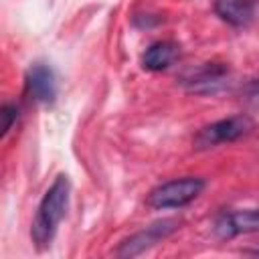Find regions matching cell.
<instances>
[{
  "label": "cell",
  "mask_w": 259,
  "mask_h": 259,
  "mask_svg": "<svg viewBox=\"0 0 259 259\" xmlns=\"http://www.w3.org/2000/svg\"><path fill=\"white\" fill-rule=\"evenodd\" d=\"M69 196H71V182L67 174H59L49 190L42 194L36 214L30 225V239L38 249H45L51 245L61 221L67 214L69 208Z\"/></svg>",
  "instance_id": "obj_1"
},
{
  "label": "cell",
  "mask_w": 259,
  "mask_h": 259,
  "mask_svg": "<svg viewBox=\"0 0 259 259\" xmlns=\"http://www.w3.org/2000/svg\"><path fill=\"white\" fill-rule=\"evenodd\" d=\"M204 190V180L196 176H184V178H174L168 180L160 186H156L148 194V206L156 210H166V208H182L190 204L194 198L200 196Z\"/></svg>",
  "instance_id": "obj_2"
},
{
  "label": "cell",
  "mask_w": 259,
  "mask_h": 259,
  "mask_svg": "<svg viewBox=\"0 0 259 259\" xmlns=\"http://www.w3.org/2000/svg\"><path fill=\"white\" fill-rule=\"evenodd\" d=\"M253 130V121L249 115H231L219 121H212L204 127H200L192 140L196 150H208V148H217L223 144H231L237 142L239 138L247 136Z\"/></svg>",
  "instance_id": "obj_3"
},
{
  "label": "cell",
  "mask_w": 259,
  "mask_h": 259,
  "mask_svg": "<svg viewBox=\"0 0 259 259\" xmlns=\"http://www.w3.org/2000/svg\"><path fill=\"white\" fill-rule=\"evenodd\" d=\"M178 227H180V221H176V219H164V221L152 223L150 227H146V229L134 233L132 237H127L125 241H121V245L117 247L115 255L117 257H136V255H142L144 251L152 249L162 239H166L168 235H172Z\"/></svg>",
  "instance_id": "obj_4"
},
{
  "label": "cell",
  "mask_w": 259,
  "mask_h": 259,
  "mask_svg": "<svg viewBox=\"0 0 259 259\" xmlns=\"http://www.w3.org/2000/svg\"><path fill=\"white\" fill-rule=\"evenodd\" d=\"M182 83L190 93H198V95L219 93L229 83V69L223 63H206L196 71H192L188 77H184Z\"/></svg>",
  "instance_id": "obj_5"
},
{
  "label": "cell",
  "mask_w": 259,
  "mask_h": 259,
  "mask_svg": "<svg viewBox=\"0 0 259 259\" xmlns=\"http://www.w3.org/2000/svg\"><path fill=\"white\" fill-rule=\"evenodd\" d=\"M255 231H259V206L257 208H243V210L223 212L214 221V235L223 241L233 239L237 235L255 233Z\"/></svg>",
  "instance_id": "obj_6"
},
{
  "label": "cell",
  "mask_w": 259,
  "mask_h": 259,
  "mask_svg": "<svg viewBox=\"0 0 259 259\" xmlns=\"http://www.w3.org/2000/svg\"><path fill=\"white\" fill-rule=\"evenodd\" d=\"M26 93L38 103H51L57 97V79L49 65L36 63L26 71Z\"/></svg>",
  "instance_id": "obj_7"
},
{
  "label": "cell",
  "mask_w": 259,
  "mask_h": 259,
  "mask_svg": "<svg viewBox=\"0 0 259 259\" xmlns=\"http://www.w3.org/2000/svg\"><path fill=\"white\" fill-rule=\"evenodd\" d=\"M212 8L221 20L235 28H245L255 18V0H212Z\"/></svg>",
  "instance_id": "obj_8"
},
{
  "label": "cell",
  "mask_w": 259,
  "mask_h": 259,
  "mask_svg": "<svg viewBox=\"0 0 259 259\" xmlns=\"http://www.w3.org/2000/svg\"><path fill=\"white\" fill-rule=\"evenodd\" d=\"M178 57V47L170 40H158L150 45L142 57V65L148 71H164Z\"/></svg>",
  "instance_id": "obj_9"
},
{
  "label": "cell",
  "mask_w": 259,
  "mask_h": 259,
  "mask_svg": "<svg viewBox=\"0 0 259 259\" xmlns=\"http://www.w3.org/2000/svg\"><path fill=\"white\" fill-rule=\"evenodd\" d=\"M243 101L249 107H259V79H253L243 87Z\"/></svg>",
  "instance_id": "obj_10"
},
{
  "label": "cell",
  "mask_w": 259,
  "mask_h": 259,
  "mask_svg": "<svg viewBox=\"0 0 259 259\" xmlns=\"http://www.w3.org/2000/svg\"><path fill=\"white\" fill-rule=\"evenodd\" d=\"M16 119H18V107L6 103V105L2 107V136H6V134L12 130V125H14Z\"/></svg>",
  "instance_id": "obj_11"
},
{
  "label": "cell",
  "mask_w": 259,
  "mask_h": 259,
  "mask_svg": "<svg viewBox=\"0 0 259 259\" xmlns=\"http://www.w3.org/2000/svg\"><path fill=\"white\" fill-rule=\"evenodd\" d=\"M257 253H259V249H257Z\"/></svg>",
  "instance_id": "obj_12"
}]
</instances>
